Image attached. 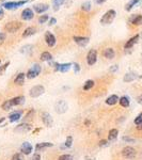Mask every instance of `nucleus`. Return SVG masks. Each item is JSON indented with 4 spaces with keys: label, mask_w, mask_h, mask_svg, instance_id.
Here are the masks:
<instances>
[{
    "label": "nucleus",
    "mask_w": 142,
    "mask_h": 160,
    "mask_svg": "<svg viewBox=\"0 0 142 160\" xmlns=\"http://www.w3.org/2000/svg\"><path fill=\"white\" fill-rule=\"evenodd\" d=\"M32 126H31L30 124H27V123H22L18 126H16L15 130L16 133H28L29 130H31Z\"/></svg>",
    "instance_id": "obj_12"
},
{
    "label": "nucleus",
    "mask_w": 142,
    "mask_h": 160,
    "mask_svg": "<svg viewBox=\"0 0 142 160\" xmlns=\"http://www.w3.org/2000/svg\"><path fill=\"white\" fill-rule=\"evenodd\" d=\"M117 135H119V131H117V129H111L110 131H109V135H108V139L110 140V141H113V140H115L117 137Z\"/></svg>",
    "instance_id": "obj_30"
},
{
    "label": "nucleus",
    "mask_w": 142,
    "mask_h": 160,
    "mask_svg": "<svg viewBox=\"0 0 142 160\" xmlns=\"http://www.w3.org/2000/svg\"><path fill=\"white\" fill-rule=\"evenodd\" d=\"M105 145H107V141L106 140H102V141L99 142V146H105Z\"/></svg>",
    "instance_id": "obj_48"
},
{
    "label": "nucleus",
    "mask_w": 142,
    "mask_h": 160,
    "mask_svg": "<svg viewBox=\"0 0 142 160\" xmlns=\"http://www.w3.org/2000/svg\"><path fill=\"white\" fill-rule=\"evenodd\" d=\"M122 140H123V141H125V142H128V143H135V142H136V140H135V139L129 138V137H123V138H122Z\"/></svg>",
    "instance_id": "obj_42"
},
{
    "label": "nucleus",
    "mask_w": 142,
    "mask_h": 160,
    "mask_svg": "<svg viewBox=\"0 0 142 160\" xmlns=\"http://www.w3.org/2000/svg\"><path fill=\"white\" fill-rule=\"evenodd\" d=\"M33 16H34L33 11L31 9H29V8L25 9L22 12V19H24V20H31V19L33 18Z\"/></svg>",
    "instance_id": "obj_14"
},
{
    "label": "nucleus",
    "mask_w": 142,
    "mask_h": 160,
    "mask_svg": "<svg viewBox=\"0 0 142 160\" xmlns=\"http://www.w3.org/2000/svg\"><path fill=\"white\" fill-rule=\"evenodd\" d=\"M136 149L131 146H126L122 149V156H123L125 159H134L136 157Z\"/></svg>",
    "instance_id": "obj_5"
},
{
    "label": "nucleus",
    "mask_w": 142,
    "mask_h": 160,
    "mask_svg": "<svg viewBox=\"0 0 142 160\" xmlns=\"http://www.w3.org/2000/svg\"><path fill=\"white\" fill-rule=\"evenodd\" d=\"M129 22L134 26H142V15H133L129 18Z\"/></svg>",
    "instance_id": "obj_19"
},
{
    "label": "nucleus",
    "mask_w": 142,
    "mask_h": 160,
    "mask_svg": "<svg viewBox=\"0 0 142 160\" xmlns=\"http://www.w3.org/2000/svg\"><path fill=\"white\" fill-rule=\"evenodd\" d=\"M94 86V81L93 80H86L84 86V91H89Z\"/></svg>",
    "instance_id": "obj_32"
},
{
    "label": "nucleus",
    "mask_w": 142,
    "mask_h": 160,
    "mask_svg": "<svg viewBox=\"0 0 142 160\" xmlns=\"http://www.w3.org/2000/svg\"><path fill=\"white\" fill-rule=\"evenodd\" d=\"M55 24H57V19L55 18V17H51V18H49V20H48V25H49V26H53Z\"/></svg>",
    "instance_id": "obj_43"
},
{
    "label": "nucleus",
    "mask_w": 142,
    "mask_h": 160,
    "mask_svg": "<svg viewBox=\"0 0 142 160\" xmlns=\"http://www.w3.org/2000/svg\"><path fill=\"white\" fill-rule=\"evenodd\" d=\"M72 144H73V138H72L71 135H70V137H67V138H66V141H65L64 145H65V147L70 148L72 146Z\"/></svg>",
    "instance_id": "obj_38"
},
{
    "label": "nucleus",
    "mask_w": 142,
    "mask_h": 160,
    "mask_svg": "<svg viewBox=\"0 0 142 160\" xmlns=\"http://www.w3.org/2000/svg\"><path fill=\"white\" fill-rule=\"evenodd\" d=\"M6 39V34L4 32H0V45H2L4 43V41Z\"/></svg>",
    "instance_id": "obj_41"
},
{
    "label": "nucleus",
    "mask_w": 142,
    "mask_h": 160,
    "mask_svg": "<svg viewBox=\"0 0 142 160\" xmlns=\"http://www.w3.org/2000/svg\"><path fill=\"white\" fill-rule=\"evenodd\" d=\"M32 49H33V46H32V45H26V46H24L22 48L20 53H25V55H28V53H32Z\"/></svg>",
    "instance_id": "obj_31"
},
{
    "label": "nucleus",
    "mask_w": 142,
    "mask_h": 160,
    "mask_svg": "<svg viewBox=\"0 0 142 160\" xmlns=\"http://www.w3.org/2000/svg\"><path fill=\"white\" fill-rule=\"evenodd\" d=\"M115 16H117V12H115L114 10L112 9L108 10V11L103 15L102 18H101V24H102V25H110L114 20Z\"/></svg>",
    "instance_id": "obj_1"
},
{
    "label": "nucleus",
    "mask_w": 142,
    "mask_h": 160,
    "mask_svg": "<svg viewBox=\"0 0 142 160\" xmlns=\"http://www.w3.org/2000/svg\"><path fill=\"white\" fill-rule=\"evenodd\" d=\"M12 107H13V105H12V102H11V99H10V100H6V102L2 104V109L4 111L11 110V109H12Z\"/></svg>",
    "instance_id": "obj_33"
},
{
    "label": "nucleus",
    "mask_w": 142,
    "mask_h": 160,
    "mask_svg": "<svg viewBox=\"0 0 142 160\" xmlns=\"http://www.w3.org/2000/svg\"><path fill=\"white\" fill-rule=\"evenodd\" d=\"M96 1V3H97V4H102V3H104L106 1V0H95Z\"/></svg>",
    "instance_id": "obj_50"
},
{
    "label": "nucleus",
    "mask_w": 142,
    "mask_h": 160,
    "mask_svg": "<svg viewBox=\"0 0 142 160\" xmlns=\"http://www.w3.org/2000/svg\"><path fill=\"white\" fill-rule=\"evenodd\" d=\"M28 2V0H19V1H10V2H4L2 4V6L6 10H14L17 9L19 6H24Z\"/></svg>",
    "instance_id": "obj_3"
},
{
    "label": "nucleus",
    "mask_w": 142,
    "mask_h": 160,
    "mask_svg": "<svg viewBox=\"0 0 142 160\" xmlns=\"http://www.w3.org/2000/svg\"><path fill=\"white\" fill-rule=\"evenodd\" d=\"M22 111H14L12 113L9 115V120L11 123H14V122H17L22 119Z\"/></svg>",
    "instance_id": "obj_16"
},
{
    "label": "nucleus",
    "mask_w": 142,
    "mask_h": 160,
    "mask_svg": "<svg viewBox=\"0 0 142 160\" xmlns=\"http://www.w3.org/2000/svg\"><path fill=\"white\" fill-rule=\"evenodd\" d=\"M140 1H141V0H130L129 2H127V4L125 6V10H126V11H130V10L133 9L134 6H136Z\"/></svg>",
    "instance_id": "obj_29"
},
{
    "label": "nucleus",
    "mask_w": 142,
    "mask_h": 160,
    "mask_svg": "<svg viewBox=\"0 0 142 160\" xmlns=\"http://www.w3.org/2000/svg\"><path fill=\"white\" fill-rule=\"evenodd\" d=\"M97 61V51L95 49H91L89 50V53L86 55V62L90 66L94 65Z\"/></svg>",
    "instance_id": "obj_8"
},
{
    "label": "nucleus",
    "mask_w": 142,
    "mask_h": 160,
    "mask_svg": "<svg viewBox=\"0 0 142 160\" xmlns=\"http://www.w3.org/2000/svg\"><path fill=\"white\" fill-rule=\"evenodd\" d=\"M137 128H138L139 130H142V124H140L139 126H137Z\"/></svg>",
    "instance_id": "obj_51"
},
{
    "label": "nucleus",
    "mask_w": 142,
    "mask_h": 160,
    "mask_svg": "<svg viewBox=\"0 0 142 160\" xmlns=\"http://www.w3.org/2000/svg\"><path fill=\"white\" fill-rule=\"evenodd\" d=\"M73 40L78 46L80 47H86L88 44H89V37H84V36H74Z\"/></svg>",
    "instance_id": "obj_11"
},
{
    "label": "nucleus",
    "mask_w": 142,
    "mask_h": 160,
    "mask_svg": "<svg viewBox=\"0 0 142 160\" xmlns=\"http://www.w3.org/2000/svg\"><path fill=\"white\" fill-rule=\"evenodd\" d=\"M53 143H49V142H43V143H39V144L35 146V149L37 151H43V149H45V148H48V147H51L53 146Z\"/></svg>",
    "instance_id": "obj_26"
},
{
    "label": "nucleus",
    "mask_w": 142,
    "mask_h": 160,
    "mask_svg": "<svg viewBox=\"0 0 142 160\" xmlns=\"http://www.w3.org/2000/svg\"><path fill=\"white\" fill-rule=\"evenodd\" d=\"M3 17H4V11H3V9L0 6V20H1Z\"/></svg>",
    "instance_id": "obj_47"
},
{
    "label": "nucleus",
    "mask_w": 142,
    "mask_h": 160,
    "mask_svg": "<svg viewBox=\"0 0 142 160\" xmlns=\"http://www.w3.org/2000/svg\"><path fill=\"white\" fill-rule=\"evenodd\" d=\"M22 28V22H10L4 26V30L9 33H15Z\"/></svg>",
    "instance_id": "obj_4"
},
{
    "label": "nucleus",
    "mask_w": 142,
    "mask_h": 160,
    "mask_svg": "<svg viewBox=\"0 0 142 160\" xmlns=\"http://www.w3.org/2000/svg\"><path fill=\"white\" fill-rule=\"evenodd\" d=\"M119 102H120V105L124 108H127L129 106V98L127 97V96H122L120 99H119Z\"/></svg>",
    "instance_id": "obj_28"
},
{
    "label": "nucleus",
    "mask_w": 142,
    "mask_h": 160,
    "mask_svg": "<svg viewBox=\"0 0 142 160\" xmlns=\"http://www.w3.org/2000/svg\"><path fill=\"white\" fill-rule=\"evenodd\" d=\"M48 9H49V6H48V4H46V3H37V4H34L33 6V10L37 13H39V14H42V13L46 12Z\"/></svg>",
    "instance_id": "obj_13"
},
{
    "label": "nucleus",
    "mask_w": 142,
    "mask_h": 160,
    "mask_svg": "<svg viewBox=\"0 0 142 160\" xmlns=\"http://www.w3.org/2000/svg\"><path fill=\"white\" fill-rule=\"evenodd\" d=\"M58 160H73V157H72L71 155L64 154V155H61V156L59 157Z\"/></svg>",
    "instance_id": "obj_40"
},
{
    "label": "nucleus",
    "mask_w": 142,
    "mask_h": 160,
    "mask_svg": "<svg viewBox=\"0 0 142 160\" xmlns=\"http://www.w3.org/2000/svg\"><path fill=\"white\" fill-rule=\"evenodd\" d=\"M139 34H137V35H135V36H133L131 39H129V40L127 41L126 44H125V46H124V48L125 49H130V48H133L134 45L135 44L138 43V41H139Z\"/></svg>",
    "instance_id": "obj_15"
},
{
    "label": "nucleus",
    "mask_w": 142,
    "mask_h": 160,
    "mask_svg": "<svg viewBox=\"0 0 142 160\" xmlns=\"http://www.w3.org/2000/svg\"><path fill=\"white\" fill-rule=\"evenodd\" d=\"M47 20H49V16L47 15V14L41 15L40 17H39V22H40V24H45Z\"/></svg>",
    "instance_id": "obj_36"
},
{
    "label": "nucleus",
    "mask_w": 142,
    "mask_h": 160,
    "mask_svg": "<svg viewBox=\"0 0 142 160\" xmlns=\"http://www.w3.org/2000/svg\"><path fill=\"white\" fill-rule=\"evenodd\" d=\"M81 9H82V11H84V12H89V11H91V2H90V1L84 2L81 4Z\"/></svg>",
    "instance_id": "obj_35"
},
{
    "label": "nucleus",
    "mask_w": 142,
    "mask_h": 160,
    "mask_svg": "<svg viewBox=\"0 0 142 160\" xmlns=\"http://www.w3.org/2000/svg\"><path fill=\"white\" fill-rule=\"evenodd\" d=\"M31 160H41V156L39 154H34L31 158Z\"/></svg>",
    "instance_id": "obj_45"
},
{
    "label": "nucleus",
    "mask_w": 142,
    "mask_h": 160,
    "mask_svg": "<svg viewBox=\"0 0 142 160\" xmlns=\"http://www.w3.org/2000/svg\"><path fill=\"white\" fill-rule=\"evenodd\" d=\"M72 63H62V64H57V71L61 73H66L71 69Z\"/></svg>",
    "instance_id": "obj_18"
},
{
    "label": "nucleus",
    "mask_w": 142,
    "mask_h": 160,
    "mask_svg": "<svg viewBox=\"0 0 142 160\" xmlns=\"http://www.w3.org/2000/svg\"><path fill=\"white\" fill-rule=\"evenodd\" d=\"M138 78V75L136 73H133V72H130V73H127L125 76H124L123 80L124 82H131L134 80H136Z\"/></svg>",
    "instance_id": "obj_21"
},
{
    "label": "nucleus",
    "mask_w": 142,
    "mask_h": 160,
    "mask_svg": "<svg viewBox=\"0 0 142 160\" xmlns=\"http://www.w3.org/2000/svg\"><path fill=\"white\" fill-rule=\"evenodd\" d=\"M41 119H42V122L44 123V125L47 127H51L53 124V120L51 115H50L48 112H43L41 113Z\"/></svg>",
    "instance_id": "obj_9"
},
{
    "label": "nucleus",
    "mask_w": 142,
    "mask_h": 160,
    "mask_svg": "<svg viewBox=\"0 0 142 160\" xmlns=\"http://www.w3.org/2000/svg\"><path fill=\"white\" fill-rule=\"evenodd\" d=\"M64 0H53V10L55 11H58L59 8L63 4Z\"/></svg>",
    "instance_id": "obj_34"
},
{
    "label": "nucleus",
    "mask_w": 142,
    "mask_h": 160,
    "mask_svg": "<svg viewBox=\"0 0 142 160\" xmlns=\"http://www.w3.org/2000/svg\"><path fill=\"white\" fill-rule=\"evenodd\" d=\"M45 42H46V44L49 47H53L57 43L56 36L53 33H50L49 31H47L46 33H45Z\"/></svg>",
    "instance_id": "obj_10"
},
{
    "label": "nucleus",
    "mask_w": 142,
    "mask_h": 160,
    "mask_svg": "<svg viewBox=\"0 0 142 160\" xmlns=\"http://www.w3.org/2000/svg\"><path fill=\"white\" fill-rule=\"evenodd\" d=\"M137 102H138V104L142 105V94L140 96H138V98H137Z\"/></svg>",
    "instance_id": "obj_49"
},
{
    "label": "nucleus",
    "mask_w": 142,
    "mask_h": 160,
    "mask_svg": "<svg viewBox=\"0 0 142 160\" xmlns=\"http://www.w3.org/2000/svg\"><path fill=\"white\" fill-rule=\"evenodd\" d=\"M134 123L136 124L137 126H139L140 124H142V113H140L138 116L135 119V121H134Z\"/></svg>",
    "instance_id": "obj_39"
},
{
    "label": "nucleus",
    "mask_w": 142,
    "mask_h": 160,
    "mask_svg": "<svg viewBox=\"0 0 142 160\" xmlns=\"http://www.w3.org/2000/svg\"><path fill=\"white\" fill-rule=\"evenodd\" d=\"M104 57H105L106 59H109V60H111V59L114 58V55H115V53H114L113 48H111V47H108V48H106L105 50H104Z\"/></svg>",
    "instance_id": "obj_22"
},
{
    "label": "nucleus",
    "mask_w": 142,
    "mask_h": 160,
    "mask_svg": "<svg viewBox=\"0 0 142 160\" xmlns=\"http://www.w3.org/2000/svg\"><path fill=\"white\" fill-rule=\"evenodd\" d=\"M119 96L117 95H115V94H113V95H110L108 97V98L106 99V104L107 105H109V106H113V105H115L117 102H119Z\"/></svg>",
    "instance_id": "obj_25"
},
{
    "label": "nucleus",
    "mask_w": 142,
    "mask_h": 160,
    "mask_svg": "<svg viewBox=\"0 0 142 160\" xmlns=\"http://www.w3.org/2000/svg\"><path fill=\"white\" fill-rule=\"evenodd\" d=\"M44 92H45V88L43 86H34L29 91V95L31 97H33V98H37V97L41 96L42 94H44Z\"/></svg>",
    "instance_id": "obj_6"
},
{
    "label": "nucleus",
    "mask_w": 142,
    "mask_h": 160,
    "mask_svg": "<svg viewBox=\"0 0 142 160\" xmlns=\"http://www.w3.org/2000/svg\"><path fill=\"white\" fill-rule=\"evenodd\" d=\"M0 64H1V61H0Z\"/></svg>",
    "instance_id": "obj_53"
},
{
    "label": "nucleus",
    "mask_w": 142,
    "mask_h": 160,
    "mask_svg": "<svg viewBox=\"0 0 142 160\" xmlns=\"http://www.w3.org/2000/svg\"><path fill=\"white\" fill-rule=\"evenodd\" d=\"M12 160H25L24 157V154L22 153H17V154H14L12 157Z\"/></svg>",
    "instance_id": "obj_37"
},
{
    "label": "nucleus",
    "mask_w": 142,
    "mask_h": 160,
    "mask_svg": "<svg viewBox=\"0 0 142 160\" xmlns=\"http://www.w3.org/2000/svg\"><path fill=\"white\" fill-rule=\"evenodd\" d=\"M41 61L43 62H46V61H51L53 60V55L50 53H48V51H44V53H42V55H41Z\"/></svg>",
    "instance_id": "obj_27"
},
{
    "label": "nucleus",
    "mask_w": 142,
    "mask_h": 160,
    "mask_svg": "<svg viewBox=\"0 0 142 160\" xmlns=\"http://www.w3.org/2000/svg\"><path fill=\"white\" fill-rule=\"evenodd\" d=\"M117 68H119L117 65H112L111 67H110V72H111V73H114V72L117 71Z\"/></svg>",
    "instance_id": "obj_46"
},
{
    "label": "nucleus",
    "mask_w": 142,
    "mask_h": 160,
    "mask_svg": "<svg viewBox=\"0 0 142 160\" xmlns=\"http://www.w3.org/2000/svg\"><path fill=\"white\" fill-rule=\"evenodd\" d=\"M3 121H4V117H1V119H0V124L2 123Z\"/></svg>",
    "instance_id": "obj_52"
},
{
    "label": "nucleus",
    "mask_w": 142,
    "mask_h": 160,
    "mask_svg": "<svg viewBox=\"0 0 142 160\" xmlns=\"http://www.w3.org/2000/svg\"><path fill=\"white\" fill-rule=\"evenodd\" d=\"M67 102H65V100H59V102H56V105H55V110H56L57 113L59 114H62V113H65L66 111H67Z\"/></svg>",
    "instance_id": "obj_7"
},
{
    "label": "nucleus",
    "mask_w": 142,
    "mask_h": 160,
    "mask_svg": "<svg viewBox=\"0 0 142 160\" xmlns=\"http://www.w3.org/2000/svg\"><path fill=\"white\" fill-rule=\"evenodd\" d=\"M25 96H16V97H14V98L11 99V102H12L13 107L14 106H19V105H22L24 102H25Z\"/></svg>",
    "instance_id": "obj_20"
},
{
    "label": "nucleus",
    "mask_w": 142,
    "mask_h": 160,
    "mask_svg": "<svg viewBox=\"0 0 142 160\" xmlns=\"http://www.w3.org/2000/svg\"><path fill=\"white\" fill-rule=\"evenodd\" d=\"M32 145L29 143V142H24L22 145V147H20V152H22L24 155H29L31 154V152H32Z\"/></svg>",
    "instance_id": "obj_17"
},
{
    "label": "nucleus",
    "mask_w": 142,
    "mask_h": 160,
    "mask_svg": "<svg viewBox=\"0 0 142 160\" xmlns=\"http://www.w3.org/2000/svg\"><path fill=\"white\" fill-rule=\"evenodd\" d=\"M41 72H42V67L40 66V64L34 63V64L28 69L27 74H26V77L29 78V79H33V78L37 77V76L40 75Z\"/></svg>",
    "instance_id": "obj_2"
},
{
    "label": "nucleus",
    "mask_w": 142,
    "mask_h": 160,
    "mask_svg": "<svg viewBox=\"0 0 142 160\" xmlns=\"http://www.w3.org/2000/svg\"><path fill=\"white\" fill-rule=\"evenodd\" d=\"M74 71H75V73H78V72L80 71V66H79L78 63H75L74 64Z\"/></svg>",
    "instance_id": "obj_44"
},
{
    "label": "nucleus",
    "mask_w": 142,
    "mask_h": 160,
    "mask_svg": "<svg viewBox=\"0 0 142 160\" xmlns=\"http://www.w3.org/2000/svg\"><path fill=\"white\" fill-rule=\"evenodd\" d=\"M25 78H26L25 73H19V74L16 76L14 82H15V84H17V86H22V84L25 83Z\"/></svg>",
    "instance_id": "obj_24"
},
{
    "label": "nucleus",
    "mask_w": 142,
    "mask_h": 160,
    "mask_svg": "<svg viewBox=\"0 0 142 160\" xmlns=\"http://www.w3.org/2000/svg\"><path fill=\"white\" fill-rule=\"evenodd\" d=\"M35 33H37V28L35 27H28V28H26L25 31H24L22 37H29Z\"/></svg>",
    "instance_id": "obj_23"
}]
</instances>
